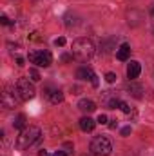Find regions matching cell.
<instances>
[{
	"label": "cell",
	"instance_id": "3",
	"mask_svg": "<svg viewBox=\"0 0 154 156\" xmlns=\"http://www.w3.org/2000/svg\"><path fill=\"white\" fill-rule=\"evenodd\" d=\"M111 151H113V145H111L109 138H105V136L93 138V142H91V153L94 156H109Z\"/></svg>",
	"mask_w": 154,
	"mask_h": 156
},
{
	"label": "cell",
	"instance_id": "21",
	"mask_svg": "<svg viewBox=\"0 0 154 156\" xmlns=\"http://www.w3.org/2000/svg\"><path fill=\"white\" fill-rule=\"evenodd\" d=\"M131 131H132L131 127H123V129H121V134H123V136H127V134H131Z\"/></svg>",
	"mask_w": 154,
	"mask_h": 156
},
{
	"label": "cell",
	"instance_id": "14",
	"mask_svg": "<svg viewBox=\"0 0 154 156\" xmlns=\"http://www.w3.org/2000/svg\"><path fill=\"white\" fill-rule=\"evenodd\" d=\"M13 127H15V129L24 131V129H26V116H24V115H18V116H16V120L13 122Z\"/></svg>",
	"mask_w": 154,
	"mask_h": 156
},
{
	"label": "cell",
	"instance_id": "12",
	"mask_svg": "<svg viewBox=\"0 0 154 156\" xmlns=\"http://www.w3.org/2000/svg\"><path fill=\"white\" fill-rule=\"evenodd\" d=\"M129 55H131V45L129 44H121L120 49H118V53H116V58L121 60V62H125L129 58Z\"/></svg>",
	"mask_w": 154,
	"mask_h": 156
},
{
	"label": "cell",
	"instance_id": "1",
	"mask_svg": "<svg viewBox=\"0 0 154 156\" xmlns=\"http://www.w3.org/2000/svg\"><path fill=\"white\" fill-rule=\"evenodd\" d=\"M40 129L38 127H35V125H31V127H26L18 136H16V149L18 151H26V149H29L31 145H35L37 142L40 140Z\"/></svg>",
	"mask_w": 154,
	"mask_h": 156
},
{
	"label": "cell",
	"instance_id": "13",
	"mask_svg": "<svg viewBox=\"0 0 154 156\" xmlns=\"http://www.w3.org/2000/svg\"><path fill=\"white\" fill-rule=\"evenodd\" d=\"M47 96H49L51 104H60V102L64 100V93H62L60 89H54V91H53V93H49Z\"/></svg>",
	"mask_w": 154,
	"mask_h": 156
},
{
	"label": "cell",
	"instance_id": "2",
	"mask_svg": "<svg viewBox=\"0 0 154 156\" xmlns=\"http://www.w3.org/2000/svg\"><path fill=\"white\" fill-rule=\"evenodd\" d=\"M93 55H94V44H93V40L76 38L73 42V56H75L76 60L85 62V60H89Z\"/></svg>",
	"mask_w": 154,
	"mask_h": 156
},
{
	"label": "cell",
	"instance_id": "19",
	"mask_svg": "<svg viewBox=\"0 0 154 156\" xmlns=\"http://www.w3.org/2000/svg\"><path fill=\"white\" fill-rule=\"evenodd\" d=\"M54 44L62 47V45H65V38H64V37H60V38H56V40H54Z\"/></svg>",
	"mask_w": 154,
	"mask_h": 156
},
{
	"label": "cell",
	"instance_id": "9",
	"mask_svg": "<svg viewBox=\"0 0 154 156\" xmlns=\"http://www.w3.org/2000/svg\"><path fill=\"white\" fill-rule=\"evenodd\" d=\"M103 104H105V107H109V109H116L118 104H120V100L116 98V94L113 91H107V93L103 94Z\"/></svg>",
	"mask_w": 154,
	"mask_h": 156
},
{
	"label": "cell",
	"instance_id": "18",
	"mask_svg": "<svg viewBox=\"0 0 154 156\" xmlns=\"http://www.w3.org/2000/svg\"><path fill=\"white\" fill-rule=\"evenodd\" d=\"M0 22H2L4 26H9V24H11V20H9V18H7L5 15H2V16H0Z\"/></svg>",
	"mask_w": 154,
	"mask_h": 156
},
{
	"label": "cell",
	"instance_id": "24",
	"mask_svg": "<svg viewBox=\"0 0 154 156\" xmlns=\"http://www.w3.org/2000/svg\"><path fill=\"white\" fill-rule=\"evenodd\" d=\"M38 156H51V154H49L45 149H42V151H38Z\"/></svg>",
	"mask_w": 154,
	"mask_h": 156
},
{
	"label": "cell",
	"instance_id": "16",
	"mask_svg": "<svg viewBox=\"0 0 154 156\" xmlns=\"http://www.w3.org/2000/svg\"><path fill=\"white\" fill-rule=\"evenodd\" d=\"M118 107H120V109H121L123 113H127V115L131 113V107H129V104H127V102H121V100H120V104H118Z\"/></svg>",
	"mask_w": 154,
	"mask_h": 156
},
{
	"label": "cell",
	"instance_id": "5",
	"mask_svg": "<svg viewBox=\"0 0 154 156\" xmlns=\"http://www.w3.org/2000/svg\"><path fill=\"white\" fill-rule=\"evenodd\" d=\"M35 93H37L35 91V85L29 82V78H20L16 82V94H18L20 100L27 102V100H31L35 96Z\"/></svg>",
	"mask_w": 154,
	"mask_h": 156
},
{
	"label": "cell",
	"instance_id": "6",
	"mask_svg": "<svg viewBox=\"0 0 154 156\" xmlns=\"http://www.w3.org/2000/svg\"><path fill=\"white\" fill-rule=\"evenodd\" d=\"M18 94H16V89H15V93L7 87L4 93H2V107H5V109H13V107H16V102H18V98H16Z\"/></svg>",
	"mask_w": 154,
	"mask_h": 156
},
{
	"label": "cell",
	"instance_id": "15",
	"mask_svg": "<svg viewBox=\"0 0 154 156\" xmlns=\"http://www.w3.org/2000/svg\"><path fill=\"white\" fill-rule=\"evenodd\" d=\"M29 76H31V80H33V82H38V80H40V73L35 69V67H33V69H29Z\"/></svg>",
	"mask_w": 154,
	"mask_h": 156
},
{
	"label": "cell",
	"instance_id": "10",
	"mask_svg": "<svg viewBox=\"0 0 154 156\" xmlns=\"http://www.w3.org/2000/svg\"><path fill=\"white\" fill-rule=\"evenodd\" d=\"M78 109L82 111V113H93V111H96V104L93 102V100H87V98H83V100H80L78 102Z\"/></svg>",
	"mask_w": 154,
	"mask_h": 156
},
{
	"label": "cell",
	"instance_id": "4",
	"mask_svg": "<svg viewBox=\"0 0 154 156\" xmlns=\"http://www.w3.org/2000/svg\"><path fill=\"white\" fill-rule=\"evenodd\" d=\"M29 62L38 66V67H49L51 62H53V55L47 51V49H35V51H29Z\"/></svg>",
	"mask_w": 154,
	"mask_h": 156
},
{
	"label": "cell",
	"instance_id": "20",
	"mask_svg": "<svg viewBox=\"0 0 154 156\" xmlns=\"http://www.w3.org/2000/svg\"><path fill=\"white\" fill-rule=\"evenodd\" d=\"M96 122L103 125V123H107V116H105V115H100V116H98V120H96Z\"/></svg>",
	"mask_w": 154,
	"mask_h": 156
},
{
	"label": "cell",
	"instance_id": "8",
	"mask_svg": "<svg viewBox=\"0 0 154 156\" xmlns=\"http://www.w3.org/2000/svg\"><path fill=\"white\" fill-rule=\"evenodd\" d=\"M140 73H142V66H140V62L131 60V64L127 66V76L131 78V80H136V78L140 76Z\"/></svg>",
	"mask_w": 154,
	"mask_h": 156
},
{
	"label": "cell",
	"instance_id": "22",
	"mask_svg": "<svg viewBox=\"0 0 154 156\" xmlns=\"http://www.w3.org/2000/svg\"><path fill=\"white\" fill-rule=\"evenodd\" d=\"M73 58V55H62V62H69Z\"/></svg>",
	"mask_w": 154,
	"mask_h": 156
},
{
	"label": "cell",
	"instance_id": "7",
	"mask_svg": "<svg viewBox=\"0 0 154 156\" xmlns=\"http://www.w3.org/2000/svg\"><path fill=\"white\" fill-rule=\"evenodd\" d=\"M76 78H80V80H89L94 87L98 85V80H96L94 71H93V69H89V67H80V69L76 71Z\"/></svg>",
	"mask_w": 154,
	"mask_h": 156
},
{
	"label": "cell",
	"instance_id": "26",
	"mask_svg": "<svg viewBox=\"0 0 154 156\" xmlns=\"http://www.w3.org/2000/svg\"><path fill=\"white\" fill-rule=\"evenodd\" d=\"M109 127H111V129H116V127H118V122H116V120H114V122H113V123H111Z\"/></svg>",
	"mask_w": 154,
	"mask_h": 156
},
{
	"label": "cell",
	"instance_id": "11",
	"mask_svg": "<svg viewBox=\"0 0 154 156\" xmlns=\"http://www.w3.org/2000/svg\"><path fill=\"white\" fill-rule=\"evenodd\" d=\"M94 127H96V122H94L93 118H89V116L80 118V129H82L83 133H91Z\"/></svg>",
	"mask_w": 154,
	"mask_h": 156
},
{
	"label": "cell",
	"instance_id": "23",
	"mask_svg": "<svg viewBox=\"0 0 154 156\" xmlns=\"http://www.w3.org/2000/svg\"><path fill=\"white\" fill-rule=\"evenodd\" d=\"M53 156H67V153H65V151H56Z\"/></svg>",
	"mask_w": 154,
	"mask_h": 156
},
{
	"label": "cell",
	"instance_id": "25",
	"mask_svg": "<svg viewBox=\"0 0 154 156\" xmlns=\"http://www.w3.org/2000/svg\"><path fill=\"white\" fill-rule=\"evenodd\" d=\"M16 64H18V66H24V58H22V56H18V58H16Z\"/></svg>",
	"mask_w": 154,
	"mask_h": 156
},
{
	"label": "cell",
	"instance_id": "17",
	"mask_svg": "<svg viewBox=\"0 0 154 156\" xmlns=\"http://www.w3.org/2000/svg\"><path fill=\"white\" fill-rule=\"evenodd\" d=\"M105 80H107L109 83H114L116 82V75L114 73H107V75H105Z\"/></svg>",
	"mask_w": 154,
	"mask_h": 156
}]
</instances>
